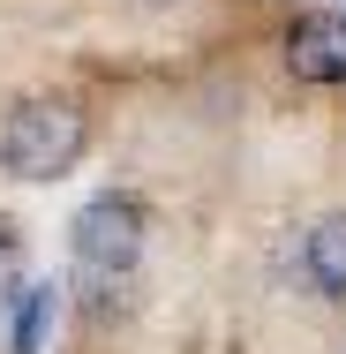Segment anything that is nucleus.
Returning a JSON list of instances; mask_svg holds the SVG:
<instances>
[{
    "label": "nucleus",
    "mask_w": 346,
    "mask_h": 354,
    "mask_svg": "<svg viewBox=\"0 0 346 354\" xmlns=\"http://www.w3.org/2000/svg\"><path fill=\"white\" fill-rule=\"evenodd\" d=\"M151 8H173V0H151Z\"/></svg>",
    "instance_id": "0eeeda50"
},
{
    "label": "nucleus",
    "mask_w": 346,
    "mask_h": 354,
    "mask_svg": "<svg viewBox=\"0 0 346 354\" xmlns=\"http://www.w3.org/2000/svg\"><path fill=\"white\" fill-rule=\"evenodd\" d=\"M83 143H90V121L68 91H30L0 121V166L8 181H61L83 158Z\"/></svg>",
    "instance_id": "f257e3e1"
},
{
    "label": "nucleus",
    "mask_w": 346,
    "mask_h": 354,
    "mask_svg": "<svg viewBox=\"0 0 346 354\" xmlns=\"http://www.w3.org/2000/svg\"><path fill=\"white\" fill-rule=\"evenodd\" d=\"M53 317H61V294L38 279L23 286V301H15V332H8V354H46V339H53Z\"/></svg>",
    "instance_id": "39448f33"
},
{
    "label": "nucleus",
    "mask_w": 346,
    "mask_h": 354,
    "mask_svg": "<svg viewBox=\"0 0 346 354\" xmlns=\"http://www.w3.org/2000/svg\"><path fill=\"white\" fill-rule=\"evenodd\" d=\"M68 249L90 279H128L143 257V204L136 196H90L68 226Z\"/></svg>",
    "instance_id": "f03ea898"
},
{
    "label": "nucleus",
    "mask_w": 346,
    "mask_h": 354,
    "mask_svg": "<svg viewBox=\"0 0 346 354\" xmlns=\"http://www.w3.org/2000/svg\"><path fill=\"white\" fill-rule=\"evenodd\" d=\"M23 241H15V234H8V226H0V309H15V301H23Z\"/></svg>",
    "instance_id": "423d86ee"
},
{
    "label": "nucleus",
    "mask_w": 346,
    "mask_h": 354,
    "mask_svg": "<svg viewBox=\"0 0 346 354\" xmlns=\"http://www.w3.org/2000/svg\"><path fill=\"white\" fill-rule=\"evenodd\" d=\"M301 272H309L316 294L346 301V212H324L316 226H309V241H301Z\"/></svg>",
    "instance_id": "20e7f679"
},
{
    "label": "nucleus",
    "mask_w": 346,
    "mask_h": 354,
    "mask_svg": "<svg viewBox=\"0 0 346 354\" xmlns=\"http://www.w3.org/2000/svg\"><path fill=\"white\" fill-rule=\"evenodd\" d=\"M286 68L301 83H346V15L316 8L286 30Z\"/></svg>",
    "instance_id": "7ed1b4c3"
}]
</instances>
